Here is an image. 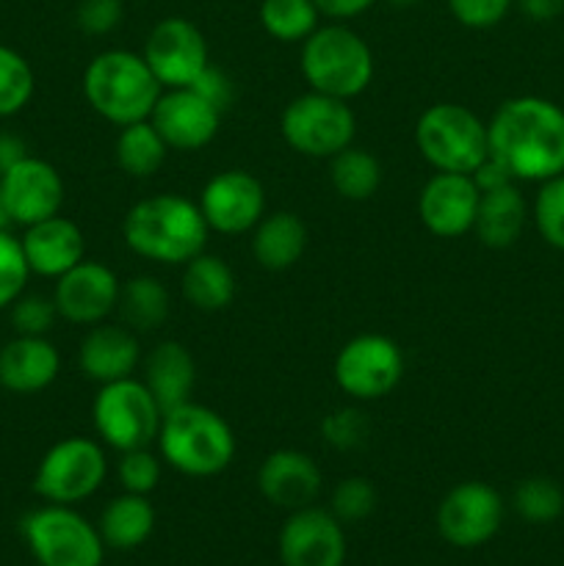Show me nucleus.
<instances>
[{"mask_svg": "<svg viewBox=\"0 0 564 566\" xmlns=\"http://www.w3.org/2000/svg\"><path fill=\"white\" fill-rule=\"evenodd\" d=\"M119 287V276L108 265L83 258L81 263L72 265L66 274L55 280L53 302L59 318L77 326L103 324L111 313H116Z\"/></svg>", "mask_w": 564, "mask_h": 566, "instance_id": "dca6fc26", "label": "nucleus"}, {"mask_svg": "<svg viewBox=\"0 0 564 566\" xmlns=\"http://www.w3.org/2000/svg\"><path fill=\"white\" fill-rule=\"evenodd\" d=\"M122 235L138 258L182 269L205 252L210 230L197 202L180 193H155L127 210Z\"/></svg>", "mask_w": 564, "mask_h": 566, "instance_id": "f03ea898", "label": "nucleus"}, {"mask_svg": "<svg viewBox=\"0 0 564 566\" xmlns=\"http://www.w3.org/2000/svg\"><path fill=\"white\" fill-rule=\"evenodd\" d=\"M142 55L164 88H188L210 64L202 31L186 17H166L155 22Z\"/></svg>", "mask_w": 564, "mask_h": 566, "instance_id": "f8f14e48", "label": "nucleus"}, {"mask_svg": "<svg viewBox=\"0 0 564 566\" xmlns=\"http://www.w3.org/2000/svg\"><path fill=\"white\" fill-rule=\"evenodd\" d=\"M404 354L393 337L365 332L343 343L335 357V385L354 401H379L398 387Z\"/></svg>", "mask_w": 564, "mask_h": 566, "instance_id": "9b49d317", "label": "nucleus"}, {"mask_svg": "<svg viewBox=\"0 0 564 566\" xmlns=\"http://www.w3.org/2000/svg\"><path fill=\"white\" fill-rule=\"evenodd\" d=\"M534 221L542 241L564 252V175L542 182L534 199Z\"/></svg>", "mask_w": 564, "mask_h": 566, "instance_id": "f704fd0d", "label": "nucleus"}, {"mask_svg": "<svg viewBox=\"0 0 564 566\" xmlns=\"http://www.w3.org/2000/svg\"><path fill=\"white\" fill-rule=\"evenodd\" d=\"M490 155L514 180L545 182L564 175V108L545 97H512L487 122Z\"/></svg>", "mask_w": 564, "mask_h": 566, "instance_id": "f257e3e1", "label": "nucleus"}, {"mask_svg": "<svg viewBox=\"0 0 564 566\" xmlns=\"http://www.w3.org/2000/svg\"><path fill=\"white\" fill-rule=\"evenodd\" d=\"M142 381L149 387L164 412L191 401L197 385V363L191 352L177 340H164L142 357Z\"/></svg>", "mask_w": 564, "mask_h": 566, "instance_id": "b1692460", "label": "nucleus"}, {"mask_svg": "<svg viewBox=\"0 0 564 566\" xmlns=\"http://www.w3.org/2000/svg\"><path fill=\"white\" fill-rule=\"evenodd\" d=\"M321 11L313 0H263L260 25L282 44H302L318 28Z\"/></svg>", "mask_w": 564, "mask_h": 566, "instance_id": "2f4dec72", "label": "nucleus"}, {"mask_svg": "<svg viewBox=\"0 0 564 566\" xmlns=\"http://www.w3.org/2000/svg\"><path fill=\"white\" fill-rule=\"evenodd\" d=\"M503 497L484 481H462L437 506V531L453 547H481L501 531Z\"/></svg>", "mask_w": 564, "mask_h": 566, "instance_id": "ddd939ff", "label": "nucleus"}, {"mask_svg": "<svg viewBox=\"0 0 564 566\" xmlns=\"http://www.w3.org/2000/svg\"><path fill=\"white\" fill-rule=\"evenodd\" d=\"M514 512L534 525H547L553 520L562 517L564 512V492L562 486L545 475H534L525 479L523 484L514 490Z\"/></svg>", "mask_w": 564, "mask_h": 566, "instance_id": "72a5a7b5", "label": "nucleus"}, {"mask_svg": "<svg viewBox=\"0 0 564 566\" xmlns=\"http://www.w3.org/2000/svg\"><path fill=\"white\" fill-rule=\"evenodd\" d=\"M481 191L473 177L457 171H435L420 188L418 216L437 238H462L473 232Z\"/></svg>", "mask_w": 564, "mask_h": 566, "instance_id": "6ab92c4d", "label": "nucleus"}, {"mask_svg": "<svg viewBox=\"0 0 564 566\" xmlns=\"http://www.w3.org/2000/svg\"><path fill=\"white\" fill-rule=\"evenodd\" d=\"M330 182L337 197L348 202H365L382 186V164L368 149L346 147L330 158Z\"/></svg>", "mask_w": 564, "mask_h": 566, "instance_id": "7c9ffc66", "label": "nucleus"}, {"mask_svg": "<svg viewBox=\"0 0 564 566\" xmlns=\"http://www.w3.org/2000/svg\"><path fill=\"white\" fill-rule=\"evenodd\" d=\"M59 348L48 337L17 335L0 346V387L14 396H36L59 379Z\"/></svg>", "mask_w": 564, "mask_h": 566, "instance_id": "5701e85b", "label": "nucleus"}, {"mask_svg": "<svg viewBox=\"0 0 564 566\" xmlns=\"http://www.w3.org/2000/svg\"><path fill=\"white\" fill-rule=\"evenodd\" d=\"M28 276L31 269L20 238L11 235L9 230H0V310L11 307L25 293Z\"/></svg>", "mask_w": 564, "mask_h": 566, "instance_id": "c9c22d12", "label": "nucleus"}, {"mask_svg": "<svg viewBox=\"0 0 564 566\" xmlns=\"http://www.w3.org/2000/svg\"><path fill=\"white\" fill-rule=\"evenodd\" d=\"M149 122L169 149L197 153V149L208 147L219 133L221 111H216L208 99L199 97L191 86L164 88L153 114H149Z\"/></svg>", "mask_w": 564, "mask_h": 566, "instance_id": "a211bd4d", "label": "nucleus"}, {"mask_svg": "<svg viewBox=\"0 0 564 566\" xmlns=\"http://www.w3.org/2000/svg\"><path fill=\"white\" fill-rule=\"evenodd\" d=\"M22 539L39 566H103L105 558L97 525L59 503L28 514L22 520Z\"/></svg>", "mask_w": 564, "mask_h": 566, "instance_id": "6e6552de", "label": "nucleus"}, {"mask_svg": "<svg viewBox=\"0 0 564 566\" xmlns=\"http://www.w3.org/2000/svg\"><path fill=\"white\" fill-rule=\"evenodd\" d=\"M415 147L435 171L473 175L490 155L487 122L459 103H435L415 125Z\"/></svg>", "mask_w": 564, "mask_h": 566, "instance_id": "423d86ee", "label": "nucleus"}, {"mask_svg": "<svg viewBox=\"0 0 564 566\" xmlns=\"http://www.w3.org/2000/svg\"><path fill=\"white\" fill-rule=\"evenodd\" d=\"M160 473H164L160 457H155L149 448L119 453V462H116V479H119L122 492H133V495H149L158 490Z\"/></svg>", "mask_w": 564, "mask_h": 566, "instance_id": "e433bc0d", "label": "nucleus"}, {"mask_svg": "<svg viewBox=\"0 0 564 566\" xmlns=\"http://www.w3.org/2000/svg\"><path fill=\"white\" fill-rule=\"evenodd\" d=\"M197 205L210 232L243 235L265 216V188L252 171L227 169L205 182Z\"/></svg>", "mask_w": 564, "mask_h": 566, "instance_id": "4468645a", "label": "nucleus"}, {"mask_svg": "<svg viewBox=\"0 0 564 566\" xmlns=\"http://www.w3.org/2000/svg\"><path fill=\"white\" fill-rule=\"evenodd\" d=\"M514 3L534 22H551L564 11V0H514Z\"/></svg>", "mask_w": 564, "mask_h": 566, "instance_id": "49530a36", "label": "nucleus"}, {"mask_svg": "<svg viewBox=\"0 0 564 566\" xmlns=\"http://www.w3.org/2000/svg\"><path fill=\"white\" fill-rule=\"evenodd\" d=\"M321 470L310 453L296 448H280L269 453L258 470V490L271 506L296 512V509L313 506L321 495Z\"/></svg>", "mask_w": 564, "mask_h": 566, "instance_id": "aec40b11", "label": "nucleus"}, {"mask_svg": "<svg viewBox=\"0 0 564 566\" xmlns=\"http://www.w3.org/2000/svg\"><path fill=\"white\" fill-rule=\"evenodd\" d=\"M302 75L313 92L354 99L374 81L370 44L346 22L318 25L302 42Z\"/></svg>", "mask_w": 564, "mask_h": 566, "instance_id": "39448f33", "label": "nucleus"}, {"mask_svg": "<svg viewBox=\"0 0 564 566\" xmlns=\"http://www.w3.org/2000/svg\"><path fill=\"white\" fill-rule=\"evenodd\" d=\"M446 3L459 25L487 31V28H495L509 14L514 0H446Z\"/></svg>", "mask_w": 564, "mask_h": 566, "instance_id": "a19ab883", "label": "nucleus"}, {"mask_svg": "<svg viewBox=\"0 0 564 566\" xmlns=\"http://www.w3.org/2000/svg\"><path fill=\"white\" fill-rule=\"evenodd\" d=\"M33 88H36V77L25 55L0 44V119L20 114L31 103Z\"/></svg>", "mask_w": 564, "mask_h": 566, "instance_id": "473e14b6", "label": "nucleus"}, {"mask_svg": "<svg viewBox=\"0 0 564 566\" xmlns=\"http://www.w3.org/2000/svg\"><path fill=\"white\" fill-rule=\"evenodd\" d=\"M25 155H28V147L20 136L0 130V175H6L14 164H20Z\"/></svg>", "mask_w": 564, "mask_h": 566, "instance_id": "de8ad7c7", "label": "nucleus"}, {"mask_svg": "<svg viewBox=\"0 0 564 566\" xmlns=\"http://www.w3.org/2000/svg\"><path fill=\"white\" fill-rule=\"evenodd\" d=\"M313 3L315 9L321 11V17H326V20L348 22L354 20V17L365 14V11L374 3H379V0H313Z\"/></svg>", "mask_w": 564, "mask_h": 566, "instance_id": "a18cd8bd", "label": "nucleus"}, {"mask_svg": "<svg viewBox=\"0 0 564 566\" xmlns=\"http://www.w3.org/2000/svg\"><path fill=\"white\" fill-rule=\"evenodd\" d=\"M376 509V490L368 479H343L341 484L332 490V506L330 512L341 520L343 525L363 523L365 517H370Z\"/></svg>", "mask_w": 564, "mask_h": 566, "instance_id": "4c0bfd02", "label": "nucleus"}, {"mask_svg": "<svg viewBox=\"0 0 564 566\" xmlns=\"http://www.w3.org/2000/svg\"><path fill=\"white\" fill-rule=\"evenodd\" d=\"M387 6H393V9H412V6H418L420 0H385Z\"/></svg>", "mask_w": 564, "mask_h": 566, "instance_id": "8fccbe9b", "label": "nucleus"}, {"mask_svg": "<svg viewBox=\"0 0 564 566\" xmlns=\"http://www.w3.org/2000/svg\"><path fill=\"white\" fill-rule=\"evenodd\" d=\"M105 475H108V459L103 442L88 437H66L50 446L42 457L33 473V492L48 503L75 506L88 501L103 486Z\"/></svg>", "mask_w": 564, "mask_h": 566, "instance_id": "9d476101", "label": "nucleus"}, {"mask_svg": "<svg viewBox=\"0 0 564 566\" xmlns=\"http://www.w3.org/2000/svg\"><path fill=\"white\" fill-rule=\"evenodd\" d=\"M470 177H473L476 188H479L481 193L495 191V188H503V186H512V182H518L512 175H509L506 166H503L498 158H492V155H487V158L479 164V169H476Z\"/></svg>", "mask_w": 564, "mask_h": 566, "instance_id": "c03bdc74", "label": "nucleus"}, {"mask_svg": "<svg viewBox=\"0 0 564 566\" xmlns=\"http://www.w3.org/2000/svg\"><path fill=\"white\" fill-rule=\"evenodd\" d=\"M14 224L9 216V208H6V199H3V191H0V230H9V227Z\"/></svg>", "mask_w": 564, "mask_h": 566, "instance_id": "09e8293b", "label": "nucleus"}, {"mask_svg": "<svg viewBox=\"0 0 564 566\" xmlns=\"http://www.w3.org/2000/svg\"><path fill=\"white\" fill-rule=\"evenodd\" d=\"M31 274L59 280L61 274L86 258V238L83 230L66 216H50L25 227L20 238Z\"/></svg>", "mask_w": 564, "mask_h": 566, "instance_id": "4be33fe9", "label": "nucleus"}, {"mask_svg": "<svg viewBox=\"0 0 564 566\" xmlns=\"http://www.w3.org/2000/svg\"><path fill=\"white\" fill-rule=\"evenodd\" d=\"M525 219H529V205L512 182V186L481 193L473 232L484 247L509 249L523 235Z\"/></svg>", "mask_w": 564, "mask_h": 566, "instance_id": "a878e982", "label": "nucleus"}, {"mask_svg": "<svg viewBox=\"0 0 564 566\" xmlns=\"http://www.w3.org/2000/svg\"><path fill=\"white\" fill-rule=\"evenodd\" d=\"M164 86L142 53L103 50L83 72V97L97 116L116 127L144 122L153 114Z\"/></svg>", "mask_w": 564, "mask_h": 566, "instance_id": "20e7f679", "label": "nucleus"}, {"mask_svg": "<svg viewBox=\"0 0 564 566\" xmlns=\"http://www.w3.org/2000/svg\"><path fill=\"white\" fill-rule=\"evenodd\" d=\"M280 130L293 153L330 160L332 155L354 144L357 116H354L348 99H337L310 88L285 105Z\"/></svg>", "mask_w": 564, "mask_h": 566, "instance_id": "1a4fd4ad", "label": "nucleus"}, {"mask_svg": "<svg viewBox=\"0 0 564 566\" xmlns=\"http://www.w3.org/2000/svg\"><path fill=\"white\" fill-rule=\"evenodd\" d=\"M77 365L83 376L97 385L127 379L142 365L138 335L125 324H94L77 346Z\"/></svg>", "mask_w": 564, "mask_h": 566, "instance_id": "412c9836", "label": "nucleus"}, {"mask_svg": "<svg viewBox=\"0 0 564 566\" xmlns=\"http://www.w3.org/2000/svg\"><path fill=\"white\" fill-rule=\"evenodd\" d=\"M276 547L282 566H343L346 531L326 509L304 506L288 514Z\"/></svg>", "mask_w": 564, "mask_h": 566, "instance_id": "2eb2a0df", "label": "nucleus"}, {"mask_svg": "<svg viewBox=\"0 0 564 566\" xmlns=\"http://www.w3.org/2000/svg\"><path fill=\"white\" fill-rule=\"evenodd\" d=\"M368 418L354 407L335 409V412H330L321 420V437L332 448H337V451H354V448H359L368 440Z\"/></svg>", "mask_w": 564, "mask_h": 566, "instance_id": "ea45409f", "label": "nucleus"}, {"mask_svg": "<svg viewBox=\"0 0 564 566\" xmlns=\"http://www.w3.org/2000/svg\"><path fill=\"white\" fill-rule=\"evenodd\" d=\"M97 531L105 545L114 551L142 547L155 531V509L149 495H133V492L116 495L100 514Z\"/></svg>", "mask_w": 564, "mask_h": 566, "instance_id": "cd10ccee", "label": "nucleus"}, {"mask_svg": "<svg viewBox=\"0 0 564 566\" xmlns=\"http://www.w3.org/2000/svg\"><path fill=\"white\" fill-rule=\"evenodd\" d=\"M155 442L160 459L188 479H210L224 473L236 459V434L230 423L197 401L164 412Z\"/></svg>", "mask_w": 564, "mask_h": 566, "instance_id": "7ed1b4c3", "label": "nucleus"}, {"mask_svg": "<svg viewBox=\"0 0 564 566\" xmlns=\"http://www.w3.org/2000/svg\"><path fill=\"white\" fill-rule=\"evenodd\" d=\"M164 409L155 401L149 387L136 376L100 385L92 403V423L100 442L116 453L149 448L158 440Z\"/></svg>", "mask_w": 564, "mask_h": 566, "instance_id": "0eeeda50", "label": "nucleus"}, {"mask_svg": "<svg viewBox=\"0 0 564 566\" xmlns=\"http://www.w3.org/2000/svg\"><path fill=\"white\" fill-rule=\"evenodd\" d=\"M9 310L11 326H14L17 335L48 337V332L59 321V310H55L53 296H39V293H22Z\"/></svg>", "mask_w": 564, "mask_h": 566, "instance_id": "58836bf2", "label": "nucleus"}, {"mask_svg": "<svg viewBox=\"0 0 564 566\" xmlns=\"http://www.w3.org/2000/svg\"><path fill=\"white\" fill-rule=\"evenodd\" d=\"M116 313H119V324H125L136 335L160 329L171 313L169 291L164 282L149 274L133 276V280L122 282Z\"/></svg>", "mask_w": 564, "mask_h": 566, "instance_id": "c85d7f7f", "label": "nucleus"}, {"mask_svg": "<svg viewBox=\"0 0 564 566\" xmlns=\"http://www.w3.org/2000/svg\"><path fill=\"white\" fill-rule=\"evenodd\" d=\"M125 17V3L122 0H81L75 9V22L88 36H105L116 31V25Z\"/></svg>", "mask_w": 564, "mask_h": 566, "instance_id": "79ce46f5", "label": "nucleus"}, {"mask_svg": "<svg viewBox=\"0 0 564 566\" xmlns=\"http://www.w3.org/2000/svg\"><path fill=\"white\" fill-rule=\"evenodd\" d=\"M191 88L199 97L208 99L216 111H221V114H224L232 105V99H236V83H232V77L213 64H208V70L191 83Z\"/></svg>", "mask_w": 564, "mask_h": 566, "instance_id": "37998d69", "label": "nucleus"}, {"mask_svg": "<svg viewBox=\"0 0 564 566\" xmlns=\"http://www.w3.org/2000/svg\"><path fill=\"white\" fill-rule=\"evenodd\" d=\"M0 191H3L11 221L20 227L59 216L64 205V180L59 169L33 155H25L20 164L0 175Z\"/></svg>", "mask_w": 564, "mask_h": 566, "instance_id": "f3484780", "label": "nucleus"}, {"mask_svg": "<svg viewBox=\"0 0 564 566\" xmlns=\"http://www.w3.org/2000/svg\"><path fill=\"white\" fill-rule=\"evenodd\" d=\"M307 249V224L291 210L263 216L252 230V258L265 271H288Z\"/></svg>", "mask_w": 564, "mask_h": 566, "instance_id": "393cba45", "label": "nucleus"}, {"mask_svg": "<svg viewBox=\"0 0 564 566\" xmlns=\"http://www.w3.org/2000/svg\"><path fill=\"white\" fill-rule=\"evenodd\" d=\"M182 296L194 310L202 313H219L227 310L236 298V274L219 254L199 252L197 258L182 265Z\"/></svg>", "mask_w": 564, "mask_h": 566, "instance_id": "bb28decb", "label": "nucleus"}, {"mask_svg": "<svg viewBox=\"0 0 564 566\" xmlns=\"http://www.w3.org/2000/svg\"><path fill=\"white\" fill-rule=\"evenodd\" d=\"M116 166L125 171L127 177H136V180H147V177L158 175L160 166H164L169 147L160 138V133L155 130V125L149 119L133 122L125 125L116 136Z\"/></svg>", "mask_w": 564, "mask_h": 566, "instance_id": "c756f323", "label": "nucleus"}]
</instances>
